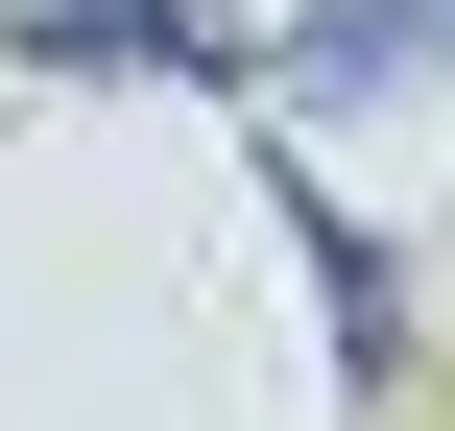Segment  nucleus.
I'll list each match as a JSON object with an SVG mask.
<instances>
[{
  "instance_id": "1",
  "label": "nucleus",
  "mask_w": 455,
  "mask_h": 431,
  "mask_svg": "<svg viewBox=\"0 0 455 431\" xmlns=\"http://www.w3.org/2000/svg\"><path fill=\"white\" fill-rule=\"evenodd\" d=\"M24 48H216V0H24Z\"/></svg>"
},
{
  "instance_id": "2",
  "label": "nucleus",
  "mask_w": 455,
  "mask_h": 431,
  "mask_svg": "<svg viewBox=\"0 0 455 431\" xmlns=\"http://www.w3.org/2000/svg\"><path fill=\"white\" fill-rule=\"evenodd\" d=\"M384 48H408V0H312V96H336V72H384Z\"/></svg>"
}]
</instances>
